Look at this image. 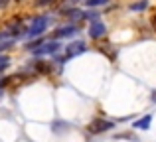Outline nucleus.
Returning a JSON list of instances; mask_svg holds the SVG:
<instances>
[{
  "label": "nucleus",
  "mask_w": 156,
  "mask_h": 142,
  "mask_svg": "<svg viewBox=\"0 0 156 142\" xmlns=\"http://www.w3.org/2000/svg\"><path fill=\"white\" fill-rule=\"evenodd\" d=\"M8 65H10V59H8L6 55H0V73H2L4 69H6Z\"/></svg>",
  "instance_id": "13"
},
{
  "label": "nucleus",
  "mask_w": 156,
  "mask_h": 142,
  "mask_svg": "<svg viewBox=\"0 0 156 142\" xmlns=\"http://www.w3.org/2000/svg\"><path fill=\"white\" fill-rule=\"evenodd\" d=\"M59 50H61V43L57 42V40H48V42L44 43L40 50L32 51V54H34L36 57H42V55H55Z\"/></svg>",
  "instance_id": "4"
},
{
  "label": "nucleus",
  "mask_w": 156,
  "mask_h": 142,
  "mask_svg": "<svg viewBox=\"0 0 156 142\" xmlns=\"http://www.w3.org/2000/svg\"><path fill=\"white\" fill-rule=\"evenodd\" d=\"M16 2H24V0H16Z\"/></svg>",
  "instance_id": "20"
},
{
  "label": "nucleus",
  "mask_w": 156,
  "mask_h": 142,
  "mask_svg": "<svg viewBox=\"0 0 156 142\" xmlns=\"http://www.w3.org/2000/svg\"><path fill=\"white\" fill-rule=\"evenodd\" d=\"M67 130H69V123H65V120H53L51 123L53 134H61V132H67Z\"/></svg>",
  "instance_id": "9"
},
{
  "label": "nucleus",
  "mask_w": 156,
  "mask_h": 142,
  "mask_svg": "<svg viewBox=\"0 0 156 142\" xmlns=\"http://www.w3.org/2000/svg\"><path fill=\"white\" fill-rule=\"evenodd\" d=\"M8 2H10V0H0V8H6Z\"/></svg>",
  "instance_id": "17"
},
{
  "label": "nucleus",
  "mask_w": 156,
  "mask_h": 142,
  "mask_svg": "<svg viewBox=\"0 0 156 142\" xmlns=\"http://www.w3.org/2000/svg\"><path fill=\"white\" fill-rule=\"evenodd\" d=\"M152 28H154V32H156V16H152Z\"/></svg>",
  "instance_id": "18"
},
{
  "label": "nucleus",
  "mask_w": 156,
  "mask_h": 142,
  "mask_svg": "<svg viewBox=\"0 0 156 142\" xmlns=\"http://www.w3.org/2000/svg\"><path fill=\"white\" fill-rule=\"evenodd\" d=\"M105 34H107V26L101 22V20L99 22H93L91 26H89V36H91L93 40H101Z\"/></svg>",
  "instance_id": "6"
},
{
  "label": "nucleus",
  "mask_w": 156,
  "mask_h": 142,
  "mask_svg": "<svg viewBox=\"0 0 156 142\" xmlns=\"http://www.w3.org/2000/svg\"><path fill=\"white\" fill-rule=\"evenodd\" d=\"M109 2V0H85V4H87L89 8H97V6H105V4Z\"/></svg>",
  "instance_id": "12"
},
{
  "label": "nucleus",
  "mask_w": 156,
  "mask_h": 142,
  "mask_svg": "<svg viewBox=\"0 0 156 142\" xmlns=\"http://www.w3.org/2000/svg\"><path fill=\"white\" fill-rule=\"evenodd\" d=\"M148 8V0H138V2H133L129 6V10H133V12H142V10H146Z\"/></svg>",
  "instance_id": "11"
},
{
  "label": "nucleus",
  "mask_w": 156,
  "mask_h": 142,
  "mask_svg": "<svg viewBox=\"0 0 156 142\" xmlns=\"http://www.w3.org/2000/svg\"><path fill=\"white\" fill-rule=\"evenodd\" d=\"M34 69L38 73H44V75H50L53 67H51V63H48V61H40V59H36V61H34Z\"/></svg>",
  "instance_id": "8"
},
{
  "label": "nucleus",
  "mask_w": 156,
  "mask_h": 142,
  "mask_svg": "<svg viewBox=\"0 0 156 142\" xmlns=\"http://www.w3.org/2000/svg\"><path fill=\"white\" fill-rule=\"evenodd\" d=\"M150 124H152V115H144L142 119L134 120V123H133V128H136V130H148Z\"/></svg>",
  "instance_id": "7"
},
{
  "label": "nucleus",
  "mask_w": 156,
  "mask_h": 142,
  "mask_svg": "<svg viewBox=\"0 0 156 142\" xmlns=\"http://www.w3.org/2000/svg\"><path fill=\"white\" fill-rule=\"evenodd\" d=\"M111 128H115V123H113V120H107V119H93L91 123H89L87 130H89V134H103V132L111 130Z\"/></svg>",
  "instance_id": "3"
},
{
  "label": "nucleus",
  "mask_w": 156,
  "mask_h": 142,
  "mask_svg": "<svg viewBox=\"0 0 156 142\" xmlns=\"http://www.w3.org/2000/svg\"><path fill=\"white\" fill-rule=\"evenodd\" d=\"M44 43H46V40H44V38L32 40V42H28V43H26V50H28V51H36V50H40Z\"/></svg>",
  "instance_id": "10"
},
{
  "label": "nucleus",
  "mask_w": 156,
  "mask_h": 142,
  "mask_svg": "<svg viewBox=\"0 0 156 142\" xmlns=\"http://www.w3.org/2000/svg\"><path fill=\"white\" fill-rule=\"evenodd\" d=\"M150 101H152V103H156V91L152 93V97H150Z\"/></svg>",
  "instance_id": "19"
},
{
  "label": "nucleus",
  "mask_w": 156,
  "mask_h": 142,
  "mask_svg": "<svg viewBox=\"0 0 156 142\" xmlns=\"http://www.w3.org/2000/svg\"><path fill=\"white\" fill-rule=\"evenodd\" d=\"M12 43H14V40H6V42H0V54H2V51H6V50H10Z\"/></svg>",
  "instance_id": "14"
},
{
  "label": "nucleus",
  "mask_w": 156,
  "mask_h": 142,
  "mask_svg": "<svg viewBox=\"0 0 156 142\" xmlns=\"http://www.w3.org/2000/svg\"><path fill=\"white\" fill-rule=\"evenodd\" d=\"M87 51V46H85V42H71L67 47H65V54H63V57H59L57 59V63H61L63 65L67 59H73V57H77V55H81V54H85Z\"/></svg>",
  "instance_id": "2"
},
{
  "label": "nucleus",
  "mask_w": 156,
  "mask_h": 142,
  "mask_svg": "<svg viewBox=\"0 0 156 142\" xmlns=\"http://www.w3.org/2000/svg\"><path fill=\"white\" fill-rule=\"evenodd\" d=\"M53 0H38V6H46V4H51Z\"/></svg>",
  "instance_id": "16"
},
{
  "label": "nucleus",
  "mask_w": 156,
  "mask_h": 142,
  "mask_svg": "<svg viewBox=\"0 0 156 142\" xmlns=\"http://www.w3.org/2000/svg\"><path fill=\"white\" fill-rule=\"evenodd\" d=\"M8 81H10V77H2V79H0V97H2V89L8 85Z\"/></svg>",
  "instance_id": "15"
},
{
  "label": "nucleus",
  "mask_w": 156,
  "mask_h": 142,
  "mask_svg": "<svg viewBox=\"0 0 156 142\" xmlns=\"http://www.w3.org/2000/svg\"><path fill=\"white\" fill-rule=\"evenodd\" d=\"M79 32V28L75 26V24H67V26H61V28H57L55 32H53V40H69V38H73V36Z\"/></svg>",
  "instance_id": "5"
},
{
  "label": "nucleus",
  "mask_w": 156,
  "mask_h": 142,
  "mask_svg": "<svg viewBox=\"0 0 156 142\" xmlns=\"http://www.w3.org/2000/svg\"><path fill=\"white\" fill-rule=\"evenodd\" d=\"M50 22H51V20L48 18V16H36V18L32 20V24L28 26V32H26V36H24V38H28L30 42H32V40L42 38V34L48 30Z\"/></svg>",
  "instance_id": "1"
}]
</instances>
